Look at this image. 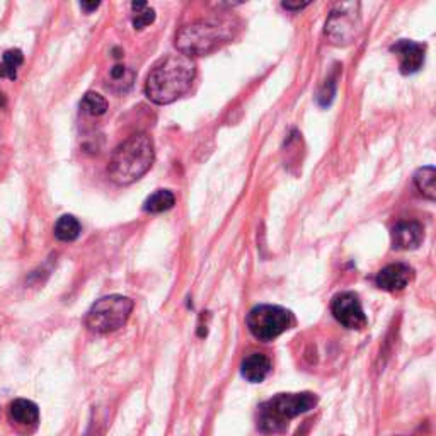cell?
I'll return each mask as SVG.
<instances>
[{"mask_svg": "<svg viewBox=\"0 0 436 436\" xmlns=\"http://www.w3.org/2000/svg\"><path fill=\"white\" fill-rule=\"evenodd\" d=\"M196 75V67L184 55H167L160 60L145 82V94L152 103L171 104L191 89Z\"/></svg>", "mask_w": 436, "mask_h": 436, "instance_id": "obj_1", "label": "cell"}, {"mask_svg": "<svg viewBox=\"0 0 436 436\" xmlns=\"http://www.w3.org/2000/svg\"><path fill=\"white\" fill-rule=\"evenodd\" d=\"M156 159L153 142L149 135L137 133L116 146L108 165L112 183L126 186L142 178L152 167Z\"/></svg>", "mask_w": 436, "mask_h": 436, "instance_id": "obj_2", "label": "cell"}, {"mask_svg": "<svg viewBox=\"0 0 436 436\" xmlns=\"http://www.w3.org/2000/svg\"><path fill=\"white\" fill-rule=\"evenodd\" d=\"M235 26L230 19H206L184 26L176 35V48L187 56L208 55L234 37Z\"/></svg>", "mask_w": 436, "mask_h": 436, "instance_id": "obj_3", "label": "cell"}, {"mask_svg": "<svg viewBox=\"0 0 436 436\" xmlns=\"http://www.w3.org/2000/svg\"><path fill=\"white\" fill-rule=\"evenodd\" d=\"M317 404V397L310 392L278 394L273 399L262 402L258 411V426L265 433H280L288 421L310 411Z\"/></svg>", "mask_w": 436, "mask_h": 436, "instance_id": "obj_4", "label": "cell"}, {"mask_svg": "<svg viewBox=\"0 0 436 436\" xmlns=\"http://www.w3.org/2000/svg\"><path fill=\"white\" fill-rule=\"evenodd\" d=\"M133 300L123 295H108L96 300L85 315V327L91 333L108 334L115 333L126 324L133 312Z\"/></svg>", "mask_w": 436, "mask_h": 436, "instance_id": "obj_5", "label": "cell"}, {"mask_svg": "<svg viewBox=\"0 0 436 436\" xmlns=\"http://www.w3.org/2000/svg\"><path fill=\"white\" fill-rule=\"evenodd\" d=\"M292 326V312L278 305H258L247 315V327L261 341L276 339Z\"/></svg>", "mask_w": 436, "mask_h": 436, "instance_id": "obj_6", "label": "cell"}, {"mask_svg": "<svg viewBox=\"0 0 436 436\" xmlns=\"http://www.w3.org/2000/svg\"><path fill=\"white\" fill-rule=\"evenodd\" d=\"M358 3H341L333 10L329 21L326 22V35L330 43L349 44L360 31V16L355 12Z\"/></svg>", "mask_w": 436, "mask_h": 436, "instance_id": "obj_7", "label": "cell"}, {"mask_svg": "<svg viewBox=\"0 0 436 436\" xmlns=\"http://www.w3.org/2000/svg\"><path fill=\"white\" fill-rule=\"evenodd\" d=\"M330 310L337 322H341L348 329H363L368 324L362 302H360L358 295L353 292L337 293L330 303Z\"/></svg>", "mask_w": 436, "mask_h": 436, "instance_id": "obj_8", "label": "cell"}, {"mask_svg": "<svg viewBox=\"0 0 436 436\" xmlns=\"http://www.w3.org/2000/svg\"><path fill=\"white\" fill-rule=\"evenodd\" d=\"M390 50L399 56L401 72L404 75L416 74L424 63V51L426 47L411 40H401Z\"/></svg>", "mask_w": 436, "mask_h": 436, "instance_id": "obj_9", "label": "cell"}, {"mask_svg": "<svg viewBox=\"0 0 436 436\" xmlns=\"http://www.w3.org/2000/svg\"><path fill=\"white\" fill-rule=\"evenodd\" d=\"M412 280V268H409L404 262H396L383 268L375 278V283L380 290L385 292H401L408 287Z\"/></svg>", "mask_w": 436, "mask_h": 436, "instance_id": "obj_10", "label": "cell"}, {"mask_svg": "<svg viewBox=\"0 0 436 436\" xmlns=\"http://www.w3.org/2000/svg\"><path fill=\"white\" fill-rule=\"evenodd\" d=\"M424 228L419 221H401L392 228V247L399 251H411L421 246Z\"/></svg>", "mask_w": 436, "mask_h": 436, "instance_id": "obj_11", "label": "cell"}, {"mask_svg": "<svg viewBox=\"0 0 436 436\" xmlns=\"http://www.w3.org/2000/svg\"><path fill=\"white\" fill-rule=\"evenodd\" d=\"M240 371H242V377L246 380L253 382V383H261L271 371V362L266 355L262 353H253V355L246 356L242 362V367H240Z\"/></svg>", "mask_w": 436, "mask_h": 436, "instance_id": "obj_12", "label": "cell"}, {"mask_svg": "<svg viewBox=\"0 0 436 436\" xmlns=\"http://www.w3.org/2000/svg\"><path fill=\"white\" fill-rule=\"evenodd\" d=\"M9 416L19 426H36L40 423V408L33 401L16 399L10 404Z\"/></svg>", "mask_w": 436, "mask_h": 436, "instance_id": "obj_13", "label": "cell"}, {"mask_svg": "<svg viewBox=\"0 0 436 436\" xmlns=\"http://www.w3.org/2000/svg\"><path fill=\"white\" fill-rule=\"evenodd\" d=\"M82 232L81 221L74 215H63L55 224V237L62 242H74Z\"/></svg>", "mask_w": 436, "mask_h": 436, "instance_id": "obj_14", "label": "cell"}, {"mask_svg": "<svg viewBox=\"0 0 436 436\" xmlns=\"http://www.w3.org/2000/svg\"><path fill=\"white\" fill-rule=\"evenodd\" d=\"M176 203V196L172 191L159 190L150 194L144 203V210L149 213H162L171 210Z\"/></svg>", "mask_w": 436, "mask_h": 436, "instance_id": "obj_15", "label": "cell"}, {"mask_svg": "<svg viewBox=\"0 0 436 436\" xmlns=\"http://www.w3.org/2000/svg\"><path fill=\"white\" fill-rule=\"evenodd\" d=\"M133 81H135L133 70L128 69L125 65H115L109 70L108 87H111L112 91L125 92L133 85Z\"/></svg>", "mask_w": 436, "mask_h": 436, "instance_id": "obj_16", "label": "cell"}, {"mask_svg": "<svg viewBox=\"0 0 436 436\" xmlns=\"http://www.w3.org/2000/svg\"><path fill=\"white\" fill-rule=\"evenodd\" d=\"M435 178L436 171L433 165H426V167H421L414 174V184L418 187V191L428 200L435 201L436 198V190H435Z\"/></svg>", "mask_w": 436, "mask_h": 436, "instance_id": "obj_17", "label": "cell"}, {"mask_svg": "<svg viewBox=\"0 0 436 436\" xmlns=\"http://www.w3.org/2000/svg\"><path fill=\"white\" fill-rule=\"evenodd\" d=\"M24 63V55L17 48H10L2 56V63H0V77L14 81L17 77V69Z\"/></svg>", "mask_w": 436, "mask_h": 436, "instance_id": "obj_18", "label": "cell"}, {"mask_svg": "<svg viewBox=\"0 0 436 436\" xmlns=\"http://www.w3.org/2000/svg\"><path fill=\"white\" fill-rule=\"evenodd\" d=\"M81 109L89 116H103L108 111V101L101 94L87 92L82 97Z\"/></svg>", "mask_w": 436, "mask_h": 436, "instance_id": "obj_19", "label": "cell"}, {"mask_svg": "<svg viewBox=\"0 0 436 436\" xmlns=\"http://www.w3.org/2000/svg\"><path fill=\"white\" fill-rule=\"evenodd\" d=\"M131 10H133L135 29H144L156 21V10H153L149 3L133 2L131 3Z\"/></svg>", "mask_w": 436, "mask_h": 436, "instance_id": "obj_20", "label": "cell"}, {"mask_svg": "<svg viewBox=\"0 0 436 436\" xmlns=\"http://www.w3.org/2000/svg\"><path fill=\"white\" fill-rule=\"evenodd\" d=\"M281 6L285 7L287 10H302L303 7L309 6V2H303V3H292V2H283Z\"/></svg>", "mask_w": 436, "mask_h": 436, "instance_id": "obj_21", "label": "cell"}, {"mask_svg": "<svg viewBox=\"0 0 436 436\" xmlns=\"http://www.w3.org/2000/svg\"><path fill=\"white\" fill-rule=\"evenodd\" d=\"M82 9L85 10V12H92V10H96L97 7H99V2H92V3H87V2H82L81 3Z\"/></svg>", "mask_w": 436, "mask_h": 436, "instance_id": "obj_22", "label": "cell"}, {"mask_svg": "<svg viewBox=\"0 0 436 436\" xmlns=\"http://www.w3.org/2000/svg\"><path fill=\"white\" fill-rule=\"evenodd\" d=\"M3 104H6V99H3V94L0 92V108H2Z\"/></svg>", "mask_w": 436, "mask_h": 436, "instance_id": "obj_23", "label": "cell"}, {"mask_svg": "<svg viewBox=\"0 0 436 436\" xmlns=\"http://www.w3.org/2000/svg\"><path fill=\"white\" fill-rule=\"evenodd\" d=\"M0 414H2V412H0Z\"/></svg>", "mask_w": 436, "mask_h": 436, "instance_id": "obj_24", "label": "cell"}]
</instances>
